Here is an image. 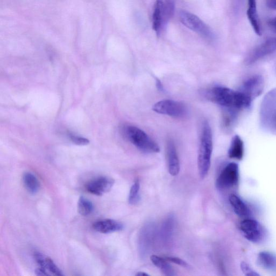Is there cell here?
<instances>
[{"mask_svg":"<svg viewBox=\"0 0 276 276\" xmlns=\"http://www.w3.org/2000/svg\"><path fill=\"white\" fill-rule=\"evenodd\" d=\"M207 96L210 101L225 109L240 111L249 108L252 103V101L240 91L223 87L211 88L207 91Z\"/></svg>","mask_w":276,"mask_h":276,"instance_id":"6da1fadb","label":"cell"},{"mask_svg":"<svg viewBox=\"0 0 276 276\" xmlns=\"http://www.w3.org/2000/svg\"><path fill=\"white\" fill-rule=\"evenodd\" d=\"M212 152V131L208 122L204 121L202 128L198 158L199 173L202 179L208 175L211 165Z\"/></svg>","mask_w":276,"mask_h":276,"instance_id":"7a4b0ae2","label":"cell"},{"mask_svg":"<svg viewBox=\"0 0 276 276\" xmlns=\"http://www.w3.org/2000/svg\"><path fill=\"white\" fill-rule=\"evenodd\" d=\"M175 0H156L152 16L153 28L160 36L175 14Z\"/></svg>","mask_w":276,"mask_h":276,"instance_id":"3957f363","label":"cell"},{"mask_svg":"<svg viewBox=\"0 0 276 276\" xmlns=\"http://www.w3.org/2000/svg\"><path fill=\"white\" fill-rule=\"evenodd\" d=\"M124 134L127 139L139 150L148 153H159L160 147L144 131L134 126H126Z\"/></svg>","mask_w":276,"mask_h":276,"instance_id":"277c9868","label":"cell"},{"mask_svg":"<svg viewBox=\"0 0 276 276\" xmlns=\"http://www.w3.org/2000/svg\"><path fill=\"white\" fill-rule=\"evenodd\" d=\"M260 119L263 129L272 130L276 128V88L270 90L263 99Z\"/></svg>","mask_w":276,"mask_h":276,"instance_id":"5b68a950","label":"cell"},{"mask_svg":"<svg viewBox=\"0 0 276 276\" xmlns=\"http://www.w3.org/2000/svg\"><path fill=\"white\" fill-rule=\"evenodd\" d=\"M179 18L184 26L204 39L209 40L214 39V34L211 28L197 15L182 11L180 13Z\"/></svg>","mask_w":276,"mask_h":276,"instance_id":"8992f818","label":"cell"},{"mask_svg":"<svg viewBox=\"0 0 276 276\" xmlns=\"http://www.w3.org/2000/svg\"><path fill=\"white\" fill-rule=\"evenodd\" d=\"M152 109L157 113L175 118H182L187 114L185 104L173 100H161L153 105Z\"/></svg>","mask_w":276,"mask_h":276,"instance_id":"52a82bcc","label":"cell"},{"mask_svg":"<svg viewBox=\"0 0 276 276\" xmlns=\"http://www.w3.org/2000/svg\"><path fill=\"white\" fill-rule=\"evenodd\" d=\"M239 181V168L237 163L231 162L220 174L216 186L219 190H226L238 185Z\"/></svg>","mask_w":276,"mask_h":276,"instance_id":"ba28073f","label":"cell"},{"mask_svg":"<svg viewBox=\"0 0 276 276\" xmlns=\"http://www.w3.org/2000/svg\"><path fill=\"white\" fill-rule=\"evenodd\" d=\"M240 229L244 237L254 243L263 242L267 236V231L264 227L255 220L247 219L243 220L241 222Z\"/></svg>","mask_w":276,"mask_h":276,"instance_id":"9c48e42d","label":"cell"},{"mask_svg":"<svg viewBox=\"0 0 276 276\" xmlns=\"http://www.w3.org/2000/svg\"><path fill=\"white\" fill-rule=\"evenodd\" d=\"M264 88V79L262 76L257 75L245 80L239 91L252 101L262 94Z\"/></svg>","mask_w":276,"mask_h":276,"instance_id":"30bf717a","label":"cell"},{"mask_svg":"<svg viewBox=\"0 0 276 276\" xmlns=\"http://www.w3.org/2000/svg\"><path fill=\"white\" fill-rule=\"evenodd\" d=\"M275 51L276 37L268 39L264 43L255 48L245 58V63L248 66L252 65Z\"/></svg>","mask_w":276,"mask_h":276,"instance_id":"8fae6325","label":"cell"},{"mask_svg":"<svg viewBox=\"0 0 276 276\" xmlns=\"http://www.w3.org/2000/svg\"><path fill=\"white\" fill-rule=\"evenodd\" d=\"M115 180L108 177H100L89 182L86 186L87 190L98 196L103 195L111 190Z\"/></svg>","mask_w":276,"mask_h":276,"instance_id":"7c38bea8","label":"cell"},{"mask_svg":"<svg viewBox=\"0 0 276 276\" xmlns=\"http://www.w3.org/2000/svg\"><path fill=\"white\" fill-rule=\"evenodd\" d=\"M166 152L168 172L172 176L176 177L180 172V161L175 143L171 139L167 142Z\"/></svg>","mask_w":276,"mask_h":276,"instance_id":"4fadbf2b","label":"cell"},{"mask_svg":"<svg viewBox=\"0 0 276 276\" xmlns=\"http://www.w3.org/2000/svg\"><path fill=\"white\" fill-rule=\"evenodd\" d=\"M34 257L39 267L45 269L49 275L53 274L57 276L64 275L54 261L46 255L36 252L34 254Z\"/></svg>","mask_w":276,"mask_h":276,"instance_id":"5bb4252c","label":"cell"},{"mask_svg":"<svg viewBox=\"0 0 276 276\" xmlns=\"http://www.w3.org/2000/svg\"><path fill=\"white\" fill-rule=\"evenodd\" d=\"M94 229L102 233H109L119 231L124 226L120 222L112 219H105L97 221L93 224Z\"/></svg>","mask_w":276,"mask_h":276,"instance_id":"9a60e30c","label":"cell"},{"mask_svg":"<svg viewBox=\"0 0 276 276\" xmlns=\"http://www.w3.org/2000/svg\"><path fill=\"white\" fill-rule=\"evenodd\" d=\"M247 16L249 21L258 35H262V29L258 15L257 0H248Z\"/></svg>","mask_w":276,"mask_h":276,"instance_id":"2e32d148","label":"cell"},{"mask_svg":"<svg viewBox=\"0 0 276 276\" xmlns=\"http://www.w3.org/2000/svg\"><path fill=\"white\" fill-rule=\"evenodd\" d=\"M244 156V143L241 137L235 136L231 140L228 151V156L231 159L241 160Z\"/></svg>","mask_w":276,"mask_h":276,"instance_id":"e0dca14e","label":"cell"},{"mask_svg":"<svg viewBox=\"0 0 276 276\" xmlns=\"http://www.w3.org/2000/svg\"><path fill=\"white\" fill-rule=\"evenodd\" d=\"M229 200L233 211L241 218L247 217L249 216L250 210L247 204L238 196L231 194Z\"/></svg>","mask_w":276,"mask_h":276,"instance_id":"ac0fdd59","label":"cell"},{"mask_svg":"<svg viewBox=\"0 0 276 276\" xmlns=\"http://www.w3.org/2000/svg\"><path fill=\"white\" fill-rule=\"evenodd\" d=\"M258 262L259 265L265 269L276 270V256L270 252H260L258 256Z\"/></svg>","mask_w":276,"mask_h":276,"instance_id":"d6986e66","label":"cell"},{"mask_svg":"<svg viewBox=\"0 0 276 276\" xmlns=\"http://www.w3.org/2000/svg\"><path fill=\"white\" fill-rule=\"evenodd\" d=\"M152 262L166 275L173 276L176 275L175 270L168 263V261L156 255H152L150 258Z\"/></svg>","mask_w":276,"mask_h":276,"instance_id":"ffe728a7","label":"cell"},{"mask_svg":"<svg viewBox=\"0 0 276 276\" xmlns=\"http://www.w3.org/2000/svg\"><path fill=\"white\" fill-rule=\"evenodd\" d=\"M24 185L26 189L31 194L37 193L40 187L37 178L31 173H26L23 176Z\"/></svg>","mask_w":276,"mask_h":276,"instance_id":"44dd1931","label":"cell"},{"mask_svg":"<svg viewBox=\"0 0 276 276\" xmlns=\"http://www.w3.org/2000/svg\"><path fill=\"white\" fill-rule=\"evenodd\" d=\"M94 210L93 204L87 198L80 197L78 202V211L81 216H88Z\"/></svg>","mask_w":276,"mask_h":276,"instance_id":"7402d4cb","label":"cell"},{"mask_svg":"<svg viewBox=\"0 0 276 276\" xmlns=\"http://www.w3.org/2000/svg\"><path fill=\"white\" fill-rule=\"evenodd\" d=\"M140 182L137 179L132 186L129 197V202L131 205H135L140 200Z\"/></svg>","mask_w":276,"mask_h":276,"instance_id":"603a6c76","label":"cell"},{"mask_svg":"<svg viewBox=\"0 0 276 276\" xmlns=\"http://www.w3.org/2000/svg\"><path fill=\"white\" fill-rule=\"evenodd\" d=\"M69 137L75 144L77 145H87L89 144V140L83 137L69 134Z\"/></svg>","mask_w":276,"mask_h":276,"instance_id":"cb8c5ba5","label":"cell"},{"mask_svg":"<svg viewBox=\"0 0 276 276\" xmlns=\"http://www.w3.org/2000/svg\"><path fill=\"white\" fill-rule=\"evenodd\" d=\"M165 259L169 262L176 264L183 268H188L189 265L185 261L176 257H167Z\"/></svg>","mask_w":276,"mask_h":276,"instance_id":"d4e9b609","label":"cell"},{"mask_svg":"<svg viewBox=\"0 0 276 276\" xmlns=\"http://www.w3.org/2000/svg\"><path fill=\"white\" fill-rule=\"evenodd\" d=\"M241 269L243 272L246 275L255 276L259 275V274L254 271L250 267L249 265L246 263H242Z\"/></svg>","mask_w":276,"mask_h":276,"instance_id":"484cf974","label":"cell"},{"mask_svg":"<svg viewBox=\"0 0 276 276\" xmlns=\"http://www.w3.org/2000/svg\"><path fill=\"white\" fill-rule=\"evenodd\" d=\"M268 26L274 33H276V17L271 18L268 22Z\"/></svg>","mask_w":276,"mask_h":276,"instance_id":"4316f807","label":"cell"},{"mask_svg":"<svg viewBox=\"0 0 276 276\" xmlns=\"http://www.w3.org/2000/svg\"><path fill=\"white\" fill-rule=\"evenodd\" d=\"M268 7L273 10H276V0H266Z\"/></svg>","mask_w":276,"mask_h":276,"instance_id":"83f0119b","label":"cell"},{"mask_svg":"<svg viewBox=\"0 0 276 276\" xmlns=\"http://www.w3.org/2000/svg\"><path fill=\"white\" fill-rule=\"evenodd\" d=\"M36 274L37 275H49V273L43 268H39L36 270Z\"/></svg>","mask_w":276,"mask_h":276,"instance_id":"f1b7e54d","label":"cell"},{"mask_svg":"<svg viewBox=\"0 0 276 276\" xmlns=\"http://www.w3.org/2000/svg\"><path fill=\"white\" fill-rule=\"evenodd\" d=\"M156 81H157V88H158V89L159 90H162L163 89V88H162V86L160 82V81H159L158 79H157L156 80Z\"/></svg>","mask_w":276,"mask_h":276,"instance_id":"f546056e","label":"cell"},{"mask_svg":"<svg viewBox=\"0 0 276 276\" xmlns=\"http://www.w3.org/2000/svg\"><path fill=\"white\" fill-rule=\"evenodd\" d=\"M136 275L138 276H145V275L149 276L150 275L144 272H138Z\"/></svg>","mask_w":276,"mask_h":276,"instance_id":"4dcf8cb0","label":"cell"}]
</instances>
